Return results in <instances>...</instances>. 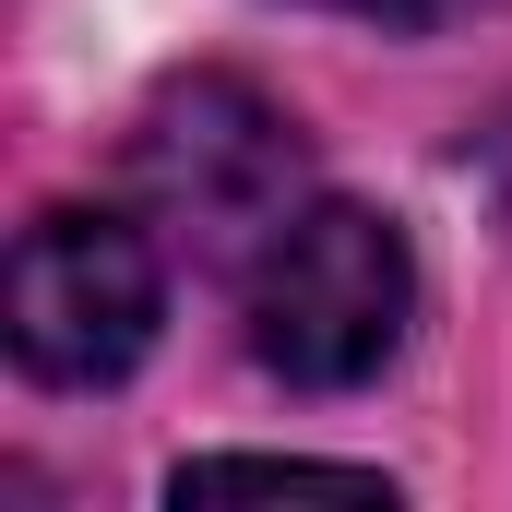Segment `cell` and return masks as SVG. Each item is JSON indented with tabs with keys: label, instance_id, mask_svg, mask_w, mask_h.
I'll list each match as a JSON object with an SVG mask.
<instances>
[{
	"label": "cell",
	"instance_id": "1",
	"mask_svg": "<svg viewBox=\"0 0 512 512\" xmlns=\"http://www.w3.org/2000/svg\"><path fill=\"white\" fill-rule=\"evenodd\" d=\"M251 358L286 393H358L405 358L417 322V251L370 203H298L251 251Z\"/></svg>",
	"mask_w": 512,
	"mask_h": 512
},
{
	"label": "cell",
	"instance_id": "2",
	"mask_svg": "<svg viewBox=\"0 0 512 512\" xmlns=\"http://www.w3.org/2000/svg\"><path fill=\"white\" fill-rule=\"evenodd\" d=\"M167 322V251L143 215H108V203H48L24 239H12V274H0V334L36 382L60 393H108L143 370Z\"/></svg>",
	"mask_w": 512,
	"mask_h": 512
},
{
	"label": "cell",
	"instance_id": "3",
	"mask_svg": "<svg viewBox=\"0 0 512 512\" xmlns=\"http://www.w3.org/2000/svg\"><path fill=\"white\" fill-rule=\"evenodd\" d=\"M131 191H143V215H167L191 239H274L298 215L286 203L298 191V120L239 72H191L131 131Z\"/></svg>",
	"mask_w": 512,
	"mask_h": 512
},
{
	"label": "cell",
	"instance_id": "4",
	"mask_svg": "<svg viewBox=\"0 0 512 512\" xmlns=\"http://www.w3.org/2000/svg\"><path fill=\"white\" fill-rule=\"evenodd\" d=\"M274 489H322V501H393L382 465H322V453H203L167 477V501H274Z\"/></svg>",
	"mask_w": 512,
	"mask_h": 512
},
{
	"label": "cell",
	"instance_id": "5",
	"mask_svg": "<svg viewBox=\"0 0 512 512\" xmlns=\"http://www.w3.org/2000/svg\"><path fill=\"white\" fill-rule=\"evenodd\" d=\"M310 12H358V24H393V36H441V24H465L489 0H310Z\"/></svg>",
	"mask_w": 512,
	"mask_h": 512
}]
</instances>
